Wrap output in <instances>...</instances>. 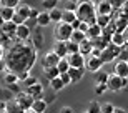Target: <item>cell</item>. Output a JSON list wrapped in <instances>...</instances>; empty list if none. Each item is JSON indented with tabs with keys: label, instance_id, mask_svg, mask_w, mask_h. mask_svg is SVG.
Here are the masks:
<instances>
[{
	"label": "cell",
	"instance_id": "cell-18",
	"mask_svg": "<svg viewBox=\"0 0 128 113\" xmlns=\"http://www.w3.org/2000/svg\"><path fill=\"white\" fill-rule=\"evenodd\" d=\"M85 70L86 68H82V70H78V68H70V70H68V75H70V78H72V83L80 82L82 78H83V75H85Z\"/></svg>",
	"mask_w": 128,
	"mask_h": 113
},
{
	"label": "cell",
	"instance_id": "cell-5",
	"mask_svg": "<svg viewBox=\"0 0 128 113\" xmlns=\"http://www.w3.org/2000/svg\"><path fill=\"white\" fill-rule=\"evenodd\" d=\"M122 50H123V48L115 47V45H112V43H110L108 47H106L103 52H102V56H100V58L103 60V63H112L115 58H118V56H120Z\"/></svg>",
	"mask_w": 128,
	"mask_h": 113
},
{
	"label": "cell",
	"instance_id": "cell-13",
	"mask_svg": "<svg viewBox=\"0 0 128 113\" xmlns=\"http://www.w3.org/2000/svg\"><path fill=\"white\" fill-rule=\"evenodd\" d=\"M25 93L33 96V98H43V85L38 82L37 85H33V86H28V88H25Z\"/></svg>",
	"mask_w": 128,
	"mask_h": 113
},
{
	"label": "cell",
	"instance_id": "cell-43",
	"mask_svg": "<svg viewBox=\"0 0 128 113\" xmlns=\"http://www.w3.org/2000/svg\"><path fill=\"white\" fill-rule=\"evenodd\" d=\"M60 80H62V83L65 85V86L72 83V78H70V75H68V73H60Z\"/></svg>",
	"mask_w": 128,
	"mask_h": 113
},
{
	"label": "cell",
	"instance_id": "cell-41",
	"mask_svg": "<svg viewBox=\"0 0 128 113\" xmlns=\"http://www.w3.org/2000/svg\"><path fill=\"white\" fill-rule=\"evenodd\" d=\"M7 90L8 92H12V93H15V95H18L22 90H20V85L18 83H12V85H7Z\"/></svg>",
	"mask_w": 128,
	"mask_h": 113
},
{
	"label": "cell",
	"instance_id": "cell-60",
	"mask_svg": "<svg viewBox=\"0 0 128 113\" xmlns=\"http://www.w3.org/2000/svg\"><path fill=\"white\" fill-rule=\"evenodd\" d=\"M2 7H4V2H2V0H0V8H2Z\"/></svg>",
	"mask_w": 128,
	"mask_h": 113
},
{
	"label": "cell",
	"instance_id": "cell-38",
	"mask_svg": "<svg viewBox=\"0 0 128 113\" xmlns=\"http://www.w3.org/2000/svg\"><path fill=\"white\" fill-rule=\"evenodd\" d=\"M7 112H8V113H24V110L20 108L15 102H10L8 106H7Z\"/></svg>",
	"mask_w": 128,
	"mask_h": 113
},
{
	"label": "cell",
	"instance_id": "cell-29",
	"mask_svg": "<svg viewBox=\"0 0 128 113\" xmlns=\"http://www.w3.org/2000/svg\"><path fill=\"white\" fill-rule=\"evenodd\" d=\"M85 40H86V35H85V33H82L80 30H76V32H73V33H72V38H70V42L76 43V45H80V43H83Z\"/></svg>",
	"mask_w": 128,
	"mask_h": 113
},
{
	"label": "cell",
	"instance_id": "cell-62",
	"mask_svg": "<svg viewBox=\"0 0 128 113\" xmlns=\"http://www.w3.org/2000/svg\"><path fill=\"white\" fill-rule=\"evenodd\" d=\"M83 113H86V112H83Z\"/></svg>",
	"mask_w": 128,
	"mask_h": 113
},
{
	"label": "cell",
	"instance_id": "cell-30",
	"mask_svg": "<svg viewBox=\"0 0 128 113\" xmlns=\"http://www.w3.org/2000/svg\"><path fill=\"white\" fill-rule=\"evenodd\" d=\"M43 73H45V76L48 78V82H52V80H55V78L60 76V72H58L57 66H53V68H45Z\"/></svg>",
	"mask_w": 128,
	"mask_h": 113
},
{
	"label": "cell",
	"instance_id": "cell-12",
	"mask_svg": "<svg viewBox=\"0 0 128 113\" xmlns=\"http://www.w3.org/2000/svg\"><path fill=\"white\" fill-rule=\"evenodd\" d=\"M113 73L115 75H118L120 78H128V62H116L113 66Z\"/></svg>",
	"mask_w": 128,
	"mask_h": 113
},
{
	"label": "cell",
	"instance_id": "cell-34",
	"mask_svg": "<svg viewBox=\"0 0 128 113\" xmlns=\"http://www.w3.org/2000/svg\"><path fill=\"white\" fill-rule=\"evenodd\" d=\"M57 68H58V72H60V73H68V70H70V63H68V60H66V58H62V60L58 62Z\"/></svg>",
	"mask_w": 128,
	"mask_h": 113
},
{
	"label": "cell",
	"instance_id": "cell-31",
	"mask_svg": "<svg viewBox=\"0 0 128 113\" xmlns=\"http://www.w3.org/2000/svg\"><path fill=\"white\" fill-rule=\"evenodd\" d=\"M86 113H102V103H98L96 100H92L86 105Z\"/></svg>",
	"mask_w": 128,
	"mask_h": 113
},
{
	"label": "cell",
	"instance_id": "cell-51",
	"mask_svg": "<svg viewBox=\"0 0 128 113\" xmlns=\"http://www.w3.org/2000/svg\"><path fill=\"white\" fill-rule=\"evenodd\" d=\"M80 24H82V20H80V18H76L75 22L72 24V28H73V32H76V30L80 28Z\"/></svg>",
	"mask_w": 128,
	"mask_h": 113
},
{
	"label": "cell",
	"instance_id": "cell-54",
	"mask_svg": "<svg viewBox=\"0 0 128 113\" xmlns=\"http://www.w3.org/2000/svg\"><path fill=\"white\" fill-rule=\"evenodd\" d=\"M60 113H73V108L72 106H63V108H60Z\"/></svg>",
	"mask_w": 128,
	"mask_h": 113
},
{
	"label": "cell",
	"instance_id": "cell-61",
	"mask_svg": "<svg viewBox=\"0 0 128 113\" xmlns=\"http://www.w3.org/2000/svg\"><path fill=\"white\" fill-rule=\"evenodd\" d=\"M0 113H8V112H0Z\"/></svg>",
	"mask_w": 128,
	"mask_h": 113
},
{
	"label": "cell",
	"instance_id": "cell-56",
	"mask_svg": "<svg viewBox=\"0 0 128 113\" xmlns=\"http://www.w3.org/2000/svg\"><path fill=\"white\" fill-rule=\"evenodd\" d=\"M4 52H5V48L2 47V45H0V60H2V58H4Z\"/></svg>",
	"mask_w": 128,
	"mask_h": 113
},
{
	"label": "cell",
	"instance_id": "cell-15",
	"mask_svg": "<svg viewBox=\"0 0 128 113\" xmlns=\"http://www.w3.org/2000/svg\"><path fill=\"white\" fill-rule=\"evenodd\" d=\"M30 10H32V7L30 5H27V4H24V2H20V5L15 8V14L17 15H20L24 20H28V17H30Z\"/></svg>",
	"mask_w": 128,
	"mask_h": 113
},
{
	"label": "cell",
	"instance_id": "cell-27",
	"mask_svg": "<svg viewBox=\"0 0 128 113\" xmlns=\"http://www.w3.org/2000/svg\"><path fill=\"white\" fill-rule=\"evenodd\" d=\"M32 45L35 50H38V48L43 45V37H42V33L37 32V30H33V37H32Z\"/></svg>",
	"mask_w": 128,
	"mask_h": 113
},
{
	"label": "cell",
	"instance_id": "cell-16",
	"mask_svg": "<svg viewBox=\"0 0 128 113\" xmlns=\"http://www.w3.org/2000/svg\"><path fill=\"white\" fill-rule=\"evenodd\" d=\"M92 50H93V42L92 40L86 38L83 43H80V55H83L85 58H88L92 55Z\"/></svg>",
	"mask_w": 128,
	"mask_h": 113
},
{
	"label": "cell",
	"instance_id": "cell-48",
	"mask_svg": "<svg viewBox=\"0 0 128 113\" xmlns=\"http://www.w3.org/2000/svg\"><path fill=\"white\" fill-rule=\"evenodd\" d=\"M118 58H120V62H128V48H123V50H122Z\"/></svg>",
	"mask_w": 128,
	"mask_h": 113
},
{
	"label": "cell",
	"instance_id": "cell-7",
	"mask_svg": "<svg viewBox=\"0 0 128 113\" xmlns=\"http://www.w3.org/2000/svg\"><path fill=\"white\" fill-rule=\"evenodd\" d=\"M62 60V58H58L57 56V53L53 52H48V53H45V56L42 58V68L45 70V68H53V66H57L58 65V62Z\"/></svg>",
	"mask_w": 128,
	"mask_h": 113
},
{
	"label": "cell",
	"instance_id": "cell-11",
	"mask_svg": "<svg viewBox=\"0 0 128 113\" xmlns=\"http://www.w3.org/2000/svg\"><path fill=\"white\" fill-rule=\"evenodd\" d=\"M15 38L18 40V42H25V40H30L32 38V30H30V27L27 24L20 25L18 28H17V35H15Z\"/></svg>",
	"mask_w": 128,
	"mask_h": 113
},
{
	"label": "cell",
	"instance_id": "cell-44",
	"mask_svg": "<svg viewBox=\"0 0 128 113\" xmlns=\"http://www.w3.org/2000/svg\"><path fill=\"white\" fill-rule=\"evenodd\" d=\"M43 100H45V103H47V105L53 103V102L57 100V96H55V92H52L50 95H45V96H43Z\"/></svg>",
	"mask_w": 128,
	"mask_h": 113
},
{
	"label": "cell",
	"instance_id": "cell-25",
	"mask_svg": "<svg viewBox=\"0 0 128 113\" xmlns=\"http://www.w3.org/2000/svg\"><path fill=\"white\" fill-rule=\"evenodd\" d=\"M52 24V20H50V14L48 12H40V15H38L37 18V25L38 27H47V25Z\"/></svg>",
	"mask_w": 128,
	"mask_h": 113
},
{
	"label": "cell",
	"instance_id": "cell-52",
	"mask_svg": "<svg viewBox=\"0 0 128 113\" xmlns=\"http://www.w3.org/2000/svg\"><path fill=\"white\" fill-rule=\"evenodd\" d=\"M7 106H8V102L0 100V112H7Z\"/></svg>",
	"mask_w": 128,
	"mask_h": 113
},
{
	"label": "cell",
	"instance_id": "cell-3",
	"mask_svg": "<svg viewBox=\"0 0 128 113\" xmlns=\"http://www.w3.org/2000/svg\"><path fill=\"white\" fill-rule=\"evenodd\" d=\"M72 33H73L72 25L63 24V22L57 24V25H55V28H53V37H55L57 42H70Z\"/></svg>",
	"mask_w": 128,
	"mask_h": 113
},
{
	"label": "cell",
	"instance_id": "cell-23",
	"mask_svg": "<svg viewBox=\"0 0 128 113\" xmlns=\"http://www.w3.org/2000/svg\"><path fill=\"white\" fill-rule=\"evenodd\" d=\"M102 28L98 27V25H92L90 28H88V32H86V38L88 40H95V38H98V37H102Z\"/></svg>",
	"mask_w": 128,
	"mask_h": 113
},
{
	"label": "cell",
	"instance_id": "cell-21",
	"mask_svg": "<svg viewBox=\"0 0 128 113\" xmlns=\"http://www.w3.org/2000/svg\"><path fill=\"white\" fill-rule=\"evenodd\" d=\"M112 45L115 47H120V48H125L126 45V40H125V33H113V37H112Z\"/></svg>",
	"mask_w": 128,
	"mask_h": 113
},
{
	"label": "cell",
	"instance_id": "cell-55",
	"mask_svg": "<svg viewBox=\"0 0 128 113\" xmlns=\"http://www.w3.org/2000/svg\"><path fill=\"white\" fill-rule=\"evenodd\" d=\"M113 113H126V110H125V108H115Z\"/></svg>",
	"mask_w": 128,
	"mask_h": 113
},
{
	"label": "cell",
	"instance_id": "cell-53",
	"mask_svg": "<svg viewBox=\"0 0 128 113\" xmlns=\"http://www.w3.org/2000/svg\"><path fill=\"white\" fill-rule=\"evenodd\" d=\"M5 70H7V60L2 58V60H0V72H5Z\"/></svg>",
	"mask_w": 128,
	"mask_h": 113
},
{
	"label": "cell",
	"instance_id": "cell-59",
	"mask_svg": "<svg viewBox=\"0 0 128 113\" xmlns=\"http://www.w3.org/2000/svg\"><path fill=\"white\" fill-rule=\"evenodd\" d=\"M24 113H35L33 110H27V112H24Z\"/></svg>",
	"mask_w": 128,
	"mask_h": 113
},
{
	"label": "cell",
	"instance_id": "cell-32",
	"mask_svg": "<svg viewBox=\"0 0 128 113\" xmlns=\"http://www.w3.org/2000/svg\"><path fill=\"white\" fill-rule=\"evenodd\" d=\"M65 88V85L62 83V80H60V76H58V78H55V80H52L50 82V90H52V92H55V93H57V92H60V90H63Z\"/></svg>",
	"mask_w": 128,
	"mask_h": 113
},
{
	"label": "cell",
	"instance_id": "cell-28",
	"mask_svg": "<svg viewBox=\"0 0 128 113\" xmlns=\"http://www.w3.org/2000/svg\"><path fill=\"white\" fill-rule=\"evenodd\" d=\"M76 18H78V17H76L75 12H66V10H63V15H62V22H63V24L72 25Z\"/></svg>",
	"mask_w": 128,
	"mask_h": 113
},
{
	"label": "cell",
	"instance_id": "cell-24",
	"mask_svg": "<svg viewBox=\"0 0 128 113\" xmlns=\"http://www.w3.org/2000/svg\"><path fill=\"white\" fill-rule=\"evenodd\" d=\"M14 15H15V8H8V7H5V5L0 8V17H2L5 22H12Z\"/></svg>",
	"mask_w": 128,
	"mask_h": 113
},
{
	"label": "cell",
	"instance_id": "cell-40",
	"mask_svg": "<svg viewBox=\"0 0 128 113\" xmlns=\"http://www.w3.org/2000/svg\"><path fill=\"white\" fill-rule=\"evenodd\" d=\"M115 108H116V106H113V105L108 103V102H106V103H102V113H113Z\"/></svg>",
	"mask_w": 128,
	"mask_h": 113
},
{
	"label": "cell",
	"instance_id": "cell-1",
	"mask_svg": "<svg viewBox=\"0 0 128 113\" xmlns=\"http://www.w3.org/2000/svg\"><path fill=\"white\" fill-rule=\"evenodd\" d=\"M37 60V50L28 45H15L10 50L8 60H7V66L10 72L14 73H22V72H28L30 66Z\"/></svg>",
	"mask_w": 128,
	"mask_h": 113
},
{
	"label": "cell",
	"instance_id": "cell-42",
	"mask_svg": "<svg viewBox=\"0 0 128 113\" xmlns=\"http://www.w3.org/2000/svg\"><path fill=\"white\" fill-rule=\"evenodd\" d=\"M4 5L5 7H8V8H17L20 5L18 0H4Z\"/></svg>",
	"mask_w": 128,
	"mask_h": 113
},
{
	"label": "cell",
	"instance_id": "cell-47",
	"mask_svg": "<svg viewBox=\"0 0 128 113\" xmlns=\"http://www.w3.org/2000/svg\"><path fill=\"white\" fill-rule=\"evenodd\" d=\"M30 75H32L30 72H22V73H18V83H24V82L27 80Z\"/></svg>",
	"mask_w": 128,
	"mask_h": 113
},
{
	"label": "cell",
	"instance_id": "cell-57",
	"mask_svg": "<svg viewBox=\"0 0 128 113\" xmlns=\"http://www.w3.org/2000/svg\"><path fill=\"white\" fill-rule=\"evenodd\" d=\"M4 25H5V20L0 17V30H2V27H4Z\"/></svg>",
	"mask_w": 128,
	"mask_h": 113
},
{
	"label": "cell",
	"instance_id": "cell-37",
	"mask_svg": "<svg viewBox=\"0 0 128 113\" xmlns=\"http://www.w3.org/2000/svg\"><path fill=\"white\" fill-rule=\"evenodd\" d=\"M78 4L80 2H72V0H68V2H65V7H63V10H66V12H75L76 14V8H78Z\"/></svg>",
	"mask_w": 128,
	"mask_h": 113
},
{
	"label": "cell",
	"instance_id": "cell-35",
	"mask_svg": "<svg viewBox=\"0 0 128 113\" xmlns=\"http://www.w3.org/2000/svg\"><path fill=\"white\" fill-rule=\"evenodd\" d=\"M66 50H68V56L76 55V53H80V45H76L73 42H66Z\"/></svg>",
	"mask_w": 128,
	"mask_h": 113
},
{
	"label": "cell",
	"instance_id": "cell-45",
	"mask_svg": "<svg viewBox=\"0 0 128 113\" xmlns=\"http://www.w3.org/2000/svg\"><path fill=\"white\" fill-rule=\"evenodd\" d=\"M38 15H40V12H38L35 7H33L32 10H30V17H28V20H33L35 24H37V18H38Z\"/></svg>",
	"mask_w": 128,
	"mask_h": 113
},
{
	"label": "cell",
	"instance_id": "cell-4",
	"mask_svg": "<svg viewBox=\"0 0 128 113\" xmlns=\"http://www.w3.org/2000/svg\"><path fill=\"white\" fill-rule=\"evenodd\" d=\"M128 85V78H120L118 75L115 73H110L108 82H106V88L110 92H120V90H125Z\"/></svg>",
	"mask_w": 128,
	"mask_h": 113
},
{
	"label": "cell",
	"instance_id": "cell-33",
	"mask_svg": "<svg viewBox=\"0 0 128 113\" xmlns=\"http://www.w3.org/2000/svg\"><path fill=\"white\" fill-rule=\"evenodd\" d=\"M4 80L7 85H12V83H18V75L14 73V72H7V75L4 76Z\"/></svg>",
	"mask_w": 128,
	"mask_h": 113
},
{
	"label": "cell",
	"instance_id": "cell-2",
	"mask_svg": "<svg viewBox=\"0 0 128 113\" xmlns=\"http://www.w3.org/2000/svg\"><path fill=\"white\" fill-rule=\"evenodd\" d=\"M76 17L82 22H86L90 25H96V12H95V4L93 2H80L78 8H76Z\"/></svg>",
	"mask_w": 128,
	"mask_h": 113
},
{
	"label": "cell",
	"instance_id": "cell-22",
	"mask_svg": "<svg viewBox=\"0 0 128 113\" xmlns=\"http://www.w3.org/2000/svg\"><path fill=\"white\" fill-rule=\"evenodd\" d=\"M108 76L110 73H106V72H96V73H93V80H95L96 85H106V82H108Z\"/></svg>",
	"mask_w": 128,
	"mask_h": 113
},
{
	"label": "cell",
	"instance_id": "cell-50",
	"mask_svg": "<svg viewBox=\"0 0 128 113\" xmlns=\"http://www.w3.org/2000/svg\"><path fill=\"white\" fill-rule=\"evenodd\" d=\"M90 56L100 58V56H102V50H100V48H93V50H92V55H90Z\"/></svg>",
	"mask_w": 128,
	"mask_h": 113
},
{
	"label": "cell",
	"instance_id": "cell-8",
	"mask_svg": "<svg viewBox=\"0 0 128 113\" xmlns=\"http://www.w3.org/2000/svg\"><path fill=\"white\" fill-rule=\"evenodd\" d=\"M103 60L102 58H95V56H88L85 62V68L88 72H93V73H96V72H102V68H103Z\"/></svg>",
	"mask_w": 128,
	"mask_h": 113
},
{
	"label": "cell",
	"instance_id": "cell-14",
	"mask_svg": "<svg viewBox=\"0 0 128 113\" xmlns=\"http://www.w3.org/2000/svg\"><path fill=\"white\" fill-rule=\"evenodd\" d=\"M53 52L57 53L58 58H66V56H68L66 42H55V45H53Z\"/></svg>",
	"mask_w": 128,
	"mask_h": 113
},
{
	"label": "cell",
	"instance_id": "cell-36",
	"mask_svg": "<svg viewBox=\"0 0 128 113\" xmlns=\"http://www.w3.org/2000/svg\"><path fill=\"white\" fill-rule=\"evenodd\" d=\"M42 5L45 7V12H52L53 8H57L58 2H57V0H43Z\"/></svg>",
	"mask_w": 128,
	"mask_h": 113
},
{
	"label": "cell",
	"instance_id": "cell-10",
	"mask_svg": "<svg viewBox=\"0 0 128 113\" xmlns=\"http://www.w3.org/2000/svg\"><path fill=\"white\" fill-rule=\"evenodd\" d=\"M66 60H68V63H70V68H78V70L85 68V62H86V58H85L83 55H80V53L66 56Z\"/></svg>",
	"mask_w": 128,
	"mask_h": 113
},
{
	"label": "cell",
	"instance_id": "cell-20",
	"mask_svg": "<svg viewBox=\"0 0 128 113\" xmlns=\"http://www.w3.org/2000/svg\"><path fill=\"white\" fill-rule=\"evenodd\" d=\"M112 15H100V17H96V25H98L102 30H105V28H108L110 25H112Z\"/></svg>",
	"mask_w": 128,
	"mask_h": 113
},
{
	"label": "cell",
	"instance_id": "cell-26",
	"mask_svg": "<svg viewBox=\"0 0 128 113\" xmlns=\"http://www.w3.org/2000/svg\"><path fill=\"white\" fill-rule=\"evenodd\" d=\"M48 14H50V20H52V22H55V24H60V22H62L63 8H60V7H57V8H53L52 12H48Z\"/></svg>",
	"mask_w": 128,
	"mask_h": 113
},
{
	"label": "cell",
	"instance_id": "cell-17",
	"mask_svg": "<svg viewBox=\"0 0 128 113\" xmlns=\"http://www.w3.org/2000/svg\"><path fill=\"white\" fill-rule=\"evenodd\" d=\"M17 25L14 24V22H5V25L2 27V32L7 35V37H10V38H14L15 35H17Z\"/></svg>",
	"mask_w": 128,
	"mask_h": 113
},
{
	"label": "cell",
	"instance_id": "cell-19",
	"mask_svg": "<svg viewBox=\"0 0 128 113\" xmlns=\"http://www.w3.org/2000/svg\"><path fill=\"white\" fill-rule=\"evenodd\" d=\"M47 108H48V105L45 103L43 98H37L33 102V106H32V110L35 113H47Z\"/></svg>",
	"mask_w": 128,
	"mask_h": 113
},
{
	"label": "cell",
	"instance_id": "cell-58",
	"mask_svg": "<svg viewBox=\"0 0 128 113\" xmlns=\"http://www.w3.org/2000/svg\"><path fill=\"white\" fill-rule=\"evenodd\" d=\"M125 40H126V43H128V30L125 32Z\"/></svg>",
	"mask_w": 128,
	"mask_h": 113
},
{
	"label": "cell",
	"instance_id": "cell-9",
	"mask_svg": "<svg viewBox=\"0 0 128 113\" xmlns=\"http://www.w3.org/2000/svg\"><path fill=\"white\" fill-rule=\"evenodd\" d=\"M95 12L96 15H112L113 14V7H112V2L108 0H102V2H96L95 4Z\"/></svg>",
	"mask_w": 128,
	"mask_h": 113
},
{
	"label": "cell",
	"instance_id": "cell-39",
	"mask_svg": "<svg viewBox=\"0 0 128 113\" xmlns=\"http://www.w3.org/2000/svg\"><path fill=\"white\" fill-rule=\"evenodd\" d=\"M38 83V78L35 75H30L27 80L24 82V85H25V88H28V86H33V85H37Z\"/></svg>",
	"mask_w": 128,
	"mask_h": 113
},
{
	"label": "cell",
	"instance_id": "cell-46",
	"mask_svg": "<svg viewBox=\"0 0 128 113\" xmlns=\"http://www.w3.org/2000/svg\"><path fill=\"white\" fill-rule=\"evenodd\" d=\"M106 90H108V88H106V85H96V86H95V95H96V96H98V95H103Z\"/></svg>",
	"mask_w": 128,
	"mask_h": 113
},
{
	"label": "cell",
	"instance_id": "cell-6",
	"mask_svg": "<svg viewBox=\"0 0 128 113\" xmlns=\"http://www.w3.org/2000/svg\"><path fill=\"white\" fill-rule=\"evenodd\" d=\"M33 102H35V98H33V96H30V95H27L25 92H20V93L15 96V103L18 105V106L24 110V112H27V110H32Z\"/></svg>",
	"mask_w": 128,
	"mask_h": 113
},
{
	"label": "cell",
	"instance_id": "cell-49",
	"mask_svg": "<svg viewBox=\"0 0 128 113\" xmlns=\"http://www.w3.org/2000/svg\"><path fill=\"white\" fill-rule=\"evenodd\" d=\"M88 28H90V25L86 24V22H82V24H80V28H78V30H80L82 33H85V35H86V32H88Z\"/></svg>",
	"mask_w": 128,
	"mask_h": 113
}]
</instances>
